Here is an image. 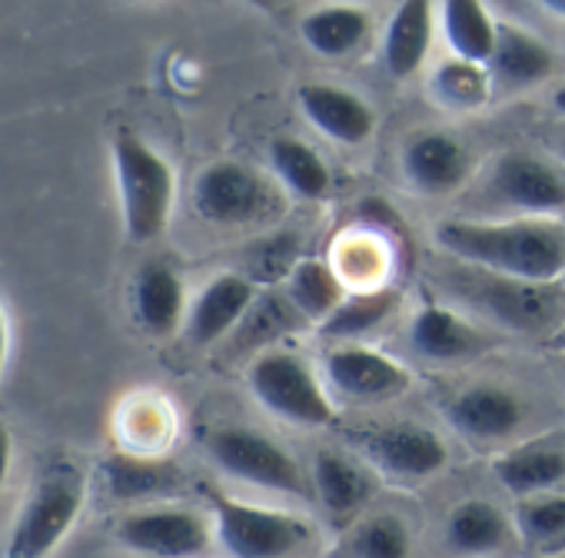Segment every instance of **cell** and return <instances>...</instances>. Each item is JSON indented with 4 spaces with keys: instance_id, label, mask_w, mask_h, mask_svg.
Returning a JSON list of instances; mask_svg holds the SVG:
<instances>
[{
    "instance_id": "obj_1",
    "label": "cell",
    "mask_w": 565,
    "mask_h": 558,
    "mask_svg": "<svg viewBox=\"0 0 565 558\" xmlns=\"http://www.w3.org/2000/svg\"><path fill=\"white\" fill-rule=\"evenodd\" d=\"M436 243L452 259L515 283L552 287L565 272V223L555 216L443 219Z\"/></svg>"
},
{
    "instance_id": "obj_2",
    "label": "cell",
    "mask_w": 565,
    "mask_h": 558,
    "mask_svg": "<svg viewBox=\"0 0 565 558\" xmlns=\"http://www.w3.org/2000/svg\"><path fill=\"white\" fill-rule=\"evenodd\" d=\"M87 492H90V479L77 462L51 459L38 472L11 525L4 558H51L74 532L87 505Z\"/></svg>"
},
{
    "instance_id": "obj_3",
    "label": "cell",
    "mask_w": 565,
    "mask_h": 558,
    "mask_svg": "<svg viewBox=\"0 0 565 558\" xmlns=\"http://www.w3.org/2000/svg\"><path fill=\"white\" fill-rule=\"evenodd\" d=\"M120 219L130 243H150L167 233L177 176L163 153H157L143 137L134 130H117L110 140Z\"/></svg>"
},
{
    "instance_id": "obj_4",
    "label": "cell",
    "mask_w": 565,
    "mask_h": 558,
    "mask_svg": "<svg viewBox=\"0 0 565 558\" xmlns=\"http://www.w3.org/2000/svg\"><path fill=\"white\" fill-rule=\"evenodd\" d=\"M256 403L282 422L303 429H323L337 422V406L323 389L317 369L290 350L263 353L246 373Z\"/></svg>"
},
{
    "instance_id": "obj_5",
    "label": "cell",
    "mask_w": 565,
    "mask_h": 558,
    "mask_svg": "<svg viewBox=\"0 0 565 558\" xmlns=\"http://www.w3.org/2000/svg\"><path fill=\"white\" fill-rule=\"evenodd\" d=\"M213 532L230 558H290L313 538V525L287 508L213 495Z\"/></svg>"
},
{
    "instance_id": "obj_6",
    "label": "cell",
    "mask_w": 565,
    "mask_h": 558,
    "mask_svg": "<svg viewBox=\"0 0 565 558\" xmlns=\"http://www.w3.org/2000/svg\"><path fill=\"white\" fill-rule=\"evenodd\" d=\"M206 452L213 465L239 482H249L279 495H303L307 479L300 462L276 439L249 426H216L206 432Z\"/></svg>"
},
{
    "instance_id": "obj_7",
    "label": "cell",
    "mask_w": 565,
    "mask_h": 558,
    "mask_svg": "<svg viewBox=\"0 0 565 558\" xmlns=\"http://www.w3.org/2000/svg\"><path fill=\"white\" fill-rule=\"evenodd\" d=\"M193 210L213 226H249L273 219L279 196L256 170L236 160H216L203 167L193 183Z\"/></svg>"
},
{
    "instance_id": "obj_8",
    "label": "cell",
    "mask_w": 565,
    "mask_h": 558,
    "mask_svg": "<svg viewBox=\"0 0 565 558\" xmlns=\"http://www.w3.org/2000/svg\"><path fill=\"white\" fill-rule=\"evenodd\" d=\"M117 541L147 558H206L216 532L196 508L150 505L134 508L117 522Z\"/></svg>"
},
{
    "instance_id": "obj_9",
    "label": "cell",
    "mask_w": 565,
    "mask_h": 558,
    "mask_svg": "<svg viewBox=\"0 0 565 558\" xmlns=\"http://www.w3.org/2000/svg\"><path fill=\"white\" fill-rule=\"evenodd\" d=\"M363 452L376 465L380 475H390L406 485L439 475L449 462V449L439 439V432L409 419L373 429L363 439Z\"/></svg>"
},
{
    "instance_id": "obj_10",
    "label": "cell",
    "mask_w": 565,
    "mask_h": 558,
    "mask_svg": "<svg viewBox=\"0 0 565 558\" xmlns=\"http://www.w3.org/2000/svg\"><path fill=\"white\" fill-rule=\"evenodd\" d=\"M489 193L519 216H555L565 210V176L532 153H502L489 173Z\"/></svg>"
},
{
    "instance_id": "obj_11",
    "label": "cell",
    "mask_w": 565,
    "mask_h": 558,
    "mask_svg": "<svg viewBox=\"0 0 565 558\" xmlns=\"http://www.w3.org/2000/svg\"><path fill=\"white\" fill-rule=\"evenodd\" d=\"M323 369L327 383L356 403H386L413 386V376L403 363L366 346H333L323 360Z\"/></svg>"
},
{
    "instance_id": "obj_12",
    "label": "cell",
    "mask_w": 565,
    "mask_h": 558,
    "mask_svg": "<svg viewBox=\"0 0 565 558\" xmlns=\"http://www.w3.org/2000/svg\"><path fill=\"white\" fill-rule=\"evenodd\" d=\"M256 307V290L246 276L223 272L196 293V300L186 310L183 336L196 350H206L220 340H226Z\"/></svg>"
},
{
    "instance_id": "obj_13",
    "label": "cell",
    "mask_w": 565,
    "mask_h": 558,
    "mask_svg": "<svg viewBox=\"0 0 565 558\" xmlns=\"http://www.w3.org/2000/svg\"><path fill=\"white\" fill-rule=\"evenodd\" d=\"M403 173L426 196L456 193L469 176V150L443 130H423L403 147Z\"/></svg>"
},
{
    "instance_id": "obj_14",
    "label": "cell",
    "mask_w": 565,
    "mask_h": 558,
    "mask_svg": "<svg viewBox=\"0 0 565 558\" xmlns=\"http://www.w3.org/2000/svg\"><path fill=\"white\" fill-rule=\"evenodd\" d=\"M443 538L459 558H505L509 545L515 541V525L495 502L466 498L449 508Z\"/></svg>"
},
{
    "instance_id": "obj_15",
    "label": "cell",
    "mask_w": 565,
    "mask_h": 558,
    "mask_svg": "<svg viewBox=\"0 0 565 558\" xmlns=\"http://www.w3.org/2000/svg\"><path fill=\"white\" fill-rule=\"evenodd\" d=\"M297 100H300L303 117L320 133H327L330 140L343 147H360L376 130V117L370 104L353 90H343L333 84H303L297 90Z\"/></svg>"
},
{
    "instance_id": "obj_16",
    "label": "cell",
    "mask_w": 565,
    "mask_h": 558,
    "mask_svg": "<svg viewBox=\"0 0 565 558\" xmlns=\"http://www.w3.org/2000/svg\"><path fill=\"white\" fill-rule=\"evenodd\" d=\"M446 419L456 432L469 439L499 442L522 426L525 409L522 399L502 386H472L446 403Z\"/></svg>"
},
{
    "instance_id": "obj_17",
    "label": "cell",
    "mask_w": 565,
    "mask_h": 558,
    "mask_svg": "<svg viewBox=\"0 0 565 558\" xmlns=\"http://www.w3.org/2000/svg\"><path fill=\"white\" fill-rule=\"evenodd\" d=\"M134 320L150 336H173L186 323V287L173 266L167 262H143L134 276Z\"/></svg>"
},
{
    "instance_id": "obj_18",
    "label": "cell",
    "mask_w": 565,
    "mask_h": 558,
    "mask_svg": "<svg viewBox=\"0 0 565 558\" xmlns=\"http://www.w3.org/2000/svg\"><path fill=\"white\" fill-rule=\"evenodd\" d=\"M100 482L117 502H157L183 485V472L167 455H134L117 449L100 462Z\"/></svg>"
},
{
    "instance_id": "obj_19",
    "label": "cell",
    "mask_w": 565,
    "mask_h": 558,
    "mask_svg": "<svg viewBox=\"0 0 565 558\" xmlns=\"http://www.w3.org/2000/svg\"><path fill=\"white\" fill-rule=\"evenodd\" d=\"M492 475L512 495L535 498L548 495L565 479V446L555 439H532L492 459Z\"/></svg>"
},
{
    "instance_id": "obj_20",
    "label": "cell",
    "mask_w": 565,
    "mask_h": 558,
    "mask_svg": "<svg viewBox=\"0 0 565 558\" xmlns=\"http://www.w3.org/2000/svg\"><path fill=\"white\" fill-rule=\"evenodd\" d=\"M313 489L323 508L343 522L353 518L376 492V475L340 449H320L313 459Z\"/></svg>"
},
{
    "instance_id": "obj_21",
    "label": "cell",
    "mask_w": 565,
    "mask_h": 558,
    "mask_svg": "<svg viewBox=\"0 0 565 558\" xmlns=\"http://www.w3.org/2000/svg\"><path fill=\"white\" fill-rule=\"evenodd\" d=\"M489 77L502 90H525L542 84L555 71V54L535 34L522 31L519 24H499L495 54L489 61Z\"/></svg>"
},
{
    "instance_id": "obj_22",
    "label": "cell",
    "mask_w": 565,
    "mask_h": 558,
    "mask_svg": "<svg viewBox=\"0 0 565 558\" xmlns=\"http://www.w3.org/2000/svg\"><path fill=\"white\" fill-rule=\"evenodd\" d=\"M409 343L433 363H459L489 350V340L449 307H423L409 323Z\"/></svg>"
},
{
    "instance_id": "obj_23",
    "label": "cell",
    "mask_w": 565,
    "mask_h": 558,
    "mask_svg": "<svg viewBox=\"0 0 565 558\" xmlns=\"http://www.w3.org/2000/svg\"><path fill=\"white\" fill-rule=\"evenodd\" d=\"M433 28L436 11L426 0H406L393 11L383 37V64L396 81H406L423 71L426 54L433 47Z\"/></svg>"
},
{
    "instance_id": "obj_24",
    "label": "cell",
    "mask_w": 565,
    "mask_h": 558,
    "mask_svg": "<svg viewBox=\"0 0 565 558\" xmlns=\"http://www.w3.org/2000/svg\"><path fill=\"white\" fill-rule=\"evenodd\" d=\"M439 28L456 61L489 67L499 41V21L476 0H446L439 8Z\"/></svg>"
},
{
    "instance_id": "obj_25",
    "label": "cell",
    "mask_w": 565,
    "mask_h": 558,
    "mask_svg": "<svg viewBox=\"0 0 565 558\" xmlns=\"http://www.w3.org/2000/svg\"><path fill=\"white\" fill-rule=\"evenodd\" d=\"M300 34L307 47L327 61L350 57L370 34V11L356 4H327L303 18Z\"/></svg>"
},
{
    "instance_id": "obj_26",
    "label": "cell",
    "mask_w": 565,
    "mask_h": 558,
    "mask_svg": "<svg viewBox=\"0 0 565 558\" xmlns=\"http://www.w3.org/2000/svg\"><path fill=\"white\" fill-rule=\"evenodd\" d=\"M396 310H399V293L393 287H370L360 293H347L337 313L327 323H320V333L337 346H360V340L376 333Z\"/></svg>"
},
{
    "instance_id": "obj_27",
    "label": "cell",
    "mask_w": 565,
    "mask_h": 558,
    "mask_svg": "<svg viewBox=\"0 0 565 558\" xmlns=\"http://www.w3.org/2000/svg\"><path fill=\"white\" fill-rule=\"evenodd\" d=\"M117 439L124 452L134 455H167L173 439V412L163 396H130L117 412Z\"/></svg>"
},
{
    "instance_id": "obj_28",
    "label": "cell",
    "mask_w": 565,
    "mask_h": 558,
    "mask_svg": "<svg viewBox=\"0 0 565 558\" xmlns=\"http://www.w3.org/2000/svg\"><path fill=\"white\" fill-rule=\"evenodd\" d=\"M269 163H273L279 183L287 186L297 200L320 203L333 190L330 167L320 160V153L310 143H303L297 137H276L269 143Z\"/></svg>"
},
{
    "instance_id": "obj_29",
    "label": "cell",
    "mask_w": 565,
    "mask_h": 558,
    "mask_svg": "<svg viewBox=\"0 0 565 558\" xmlns=\"http://www.w3.org/2000/svg\"><path fill=\"white\" fill-rule=\"evenodd\" d=\"M512 525L525 551L565 558V492L522 498L512 512Z\"/></svg>"
},
{
    "instance_id": "obj_30",
    "label": "cell",
    "mask_w": 565,
    "mask_h": 558,
    "mask_svg": "<svg viewBox=\"0 0 565 558\" xmlns=\"http://www.w3.org/2000/svg\"><path fill=\"white\" fill-rule=\"evenodd\" d=\"M343 300H347L343 276L330 262L310 256L290 269V303L300 316L313 323H327Z\"/></svg>"
},
{
    "instance_id": "obj_31",
    "label": "cell",
    "mask_w": 565,
    "mask_h": 558,
    "mask_svg": "<svg viewBox=\"0 0 565 558\" xmlns=\"http://www.w3.org/2000/svg\"><path fill=\"white\" fill-rule=\"evenodd\" d=\"M409 555H413L409 525L393 512H376L356 522L337 551V558H409Z\"/></svg>"
},
{
    "instance_id": "obj_32",
    "label": "cell",
    "mask_w": 565,
    "mask_h": 558,
    "mask_svg": "<svg viewBox=\"0 0 565 558\" xmlns=\"http://www.w3.org/2000/svg\"><path fill=\"white\" fill-rule=\"evenodd\" d=\"M492 87L495 84H492L486 67L466 64V61H456V57L439 64L436 74H433V94L449 110H479L489 100Z\"/></svg>"
},
{
    "instance_id": "obj_33",
    "label": "cell",
    "mask_w": 565,
    "mask_h": 558,
    "mask_svg": "<svg viewBox=\"0 0 565 558\" xmlns=\"http://www.w3.org/2000/svg\"><path fill=\"white\" fill-rule=\"evenodd\" d=\"M11 462H14V436L4 422H0V495H4V489H8Z\"/></svg>"
},
{
    "instance_id": "obj_34",
    "label": "cell",
    "mask_w": 565,
    "mask_h": 558,
    "mask_svg": "<svg viewBox=\"0 0 565 558\" xmlns=\"http://www.w3.org/2000/svg\"><path fill=\"white\" fill-rule=\"evenodd\" d=\"M8 356H11V326H8V313H4V307H0V386H4Z\"/></svg>"
},
{
    "instance_id": "obj_35",
    "label": "cell",
    "mask_w": 565,
    "mask_h": 558,
    "mask_svg": "<svg viewBox=\"0 0 565 558\" xmlns=\"http://www.w3.org/2000/svg\"><path fill=\"white\" fill-rule=\"evenodd\" d=\"M542 11L558 18V21H565V0H542Z\"/></svg>"
},
{
    "instance_id": "obj_36",
    "label": "cell",
    "mask_w": 565,
    "mask_h": 558,
    "mask_svg": "<svg viewBox=\"0 0 565 558\" xmlns=\"http://www.w3.org/2000/svg\"><path fill=\"white\" fill-rule=\"evenodd\" d=\"M548 346L552 350H558V353H565V320L552 330V336H548Z\"/></svg>"
},
{
    "instance_id": "obj_37",
    "label": "cell",
    "mask_w": 565,
    "mask_h": 558,
    "mask_svg": "<svg viewBox=\"0 0 565 558\" xmlns=\"http://www.w3.org/2000/svg\"><path fill=\"white\" fill-rule=\"evenodd\" d=\"M552 107H555V110H558V114L565 117V84H562V87H558V90L552 94Z\"/></svg>"
}]
</instances>
